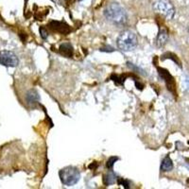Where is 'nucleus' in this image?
Segmentation results:
<instances>
[{
  "instance_id": "f257e3e1",
  "label": "nucleus",
  "mask_w": 189,
  "mask_h": 189,
  "mask_svg": "<svg viewBox=\"0 0 189 189\" xmlns=\"http://www.w3.org/2000/svg\"><path fill=\"white\" fill-rule=\"evenodd\" d=\"M104 15L110 22L117 26H123L127 23L128 15L125 9L117 3H111L104 9Z\"/></svg>"
},
{
  "instance_id": "f03ea898",
  "label": "nucleus",
  "mask_w": 189,
  "mask_h": 189,
  "mask_svg": "<svg viewBox=\"0 0 189 189\" xmlns=\"http://www.w3.org/2000/svg\"><path fill=\"white\" fill-rule=\"evenodd\" d=\"M117 46L122 51H132L137 46V36L133 31L131 30H124L118 36Z\"/></svg>"
},
{
  "instance_id": "7ed1b4c3",
  "label": "nucleus",
  "mask_w": 189,
  "mask_h": 189,
  "mask_svg": "<svg viewBox=\"0 0 189 189\" xmlns=\"http://www.w3.org/2000/svg\"><path fill=\"white\" fill-rule=\"evenodd\" d=\"M59 176L62 184L67 185V186L75 185L80 179V173L78 169L72 166H66V168L60 170Z\"/></svg>"
},
{
  "instance_id": "20e7f679",
  "label": "nucleus",
  "mask_w": 189,
  "mask_h": 189,
  "mask_svg": "<svg viewBox=\"0 0 189 189\" xmlns=\"http://www.w3.org/2000/svg\"><path fill=\"white\" fill-rule=\"evenodd\" d=\"M154 9L157 12L163 14L168 19H172L175 14V9L169 0H159L154 5Z\"/></svg>"
},
{
  "instance_id": "39448f33",
  "label": "nucleus",
  "mask_w": 189,
  "mask_h": 189,
  "mask_svg": "<svg viewBox=\"0 0 189 189\" xmlns=\"http://www.w3.org/2000/svg\"><path fill=\"white\" fill-rule=\"evenodd\" d=\"M19 64L18 57L9 50L0 51V64L6 67H16Z\"/></svg>"
},
{
  "instance_id": "423d86ee",
  "label": "nucleus",
  "mask_w": 189,
  "mask_h": 189,
  "mask_svg": "<svg viewBox=\"0 0 189 189\" xmlns=\"http://www.w3.org/2000/svg\"><path fill=\"white\" fill-rule=\"evenodd\" d=\"M48 26L52 30L56 31V32L64 34V35L71 31L70 27H69L66 23L62 22V21H51Z\"/></svg>"
},
{
  "instance_id": "0eeeda50",
  "label": "nucleus",
  "mask_w": 189,
  "mask_h": 189,
  "mask_svg": "<svg viewBox=\"0 0 189 189\" xmlns=\"http://www.w3.org/2000/svg\"><path fill=\"white\" fill-rule=\"evenodd\" d=\"M26 101L28 106L33 107L40 101V96L35 89L28 90L26 94Z\"/></svg>"
},
{
  "instance_id": "6e6552de",
  "label": "nucleus",
  "mask_w": 189,
  "mask_h": 189,
  "mask_svg": "<svg viewBox=\"0 0 189 189\" xmlns=\"http://www.w3.org/2000/svg\"><path fill=\"white\" fill-rule=\"evenodd\" d=\"M158 71H159V75L165 80L166 85H168L169 89L171 90V88L174 87V85H175L172 76L168 73V70H166V69H164V68H158Z\"/></svg>"
},
{
  "instance_id": "1a4fd4ad",
  "label": "nucleus",
  "mask_w": 189,
  "mask_h": 189,
  "mask_svg": "<svg viewBox=\"0 0 189 189\" xmlns=\"http://www.w3.org/2000/svg\"><path fill=\"white\" fill-rule=\"evenodd\" d=\"M168 39V30L166 29L165 27H161L158 33V36H157V40H156V44L157 46L162 47L166 45V41Z\"/></svg>"
},
{
  "instance_id": "9d476101",
  "label": "nucleus",
  "mask_w": 189,
  "mask_h": 189,
  "mask_svg": "<svg viewBox=\"0 0 189 189\" xmlns=\"http://www.w3.org/2000/svg\"><path fill=\"white\" fill-rule=\"evenodd\" d=\"M59 51L64 56L71 58L72 55H73V46H72L71 44H69V43L62 44L59 47Z\"/></svg>"
},
{
  "instance_id": "9b49d317",
  "label": "nucleus",
  "mask_w": 189,
  "mask_h": 189,
  "mask_svg": "<svg viewBox=\"0 0 189 189\" xmlns=\"http://www.w3.org/2000/svg\"><path fill=\"white\" fill-rule=\"evenodd\" d=\"M116 181H117V177H116V175L112 171V170H110L108 173H106L103 177V182L106 186L113 184Z\"/></svg>"
},
{
  "instance_id": "f8f14e48",
  "label": "nucleus",
  "mask_w": 189,
  "mask_h": 189,
  "mask_svg": "<svg viewBox=\"0 0 189 189\" xmlns=\"http://www.w3.org/2000/svg\"><path fill=\"white\" fill-rule=\"evenodd\" d=\"M172 169H173L172 160L170 159L169 156H166L162 162V165H161V170H162L163 172H168V171H171Z\"/></svg>"
},
{
  "instance_id": "ddd939ff",
  "label": "nucleus",
  "mask_w": 189,
  "mask_h": 189,
  "mask_svg": "<svg viewBox=\"0 0 189 189\" xmlns=\"http://www.w3.org/2000/svg\"><path fill=\"white\" fill-rule=\"evenodd\" d=\"M111 78L116 84H123V82H124V80H125V78L121 77V76H116V75L112 76Z\"/></svg>"
},
{
  "instance_id": "4468645a",
  "label": "nucleus",
  "mask_w": 189,
  "mask_h": 189,
  "mask_svg": "<svg viewBox=\"0 0 189 189\" xmlns=\"http://www.w3.org/2000/svg\"><path fill=\"white\" fill-rule=\"evenodd\" d=\"M117 160H119V159H118V157H111V158H110V159L108 160V162H107V164H106L107 168H108L109 169H112V168H113V165H115V163Z\"/></svg>"
},
{
  "instance_id": "2eb2a0df",
  "label": "nucleus",
  "mask_w": 189,
  "mask_h": 189,
  "mask_svg": "<svg viewBox=\"0 0 189 189\" xmlns=\"http://www.w3.org/2000/svg\"><path fill=\"white\" fill-rule=\"evenodd\" d=\"M117 182H118V184L123 185V186H124L125 188H129V187H130V182L127 181V180H125V179L117 178Z\"/></svg>"
},
{
  "instance_id": "dca6fc26",
  "label": "nucleus",
  "mask_w": 189,
  "mask_h": 189,
  "mask_svg": "<svg viewBox=\"0 0 189 189\" xmlns=\"http://www.w3.org/2000/svg\"><path fill=\"white\" fill-rule=\"evenodd\" d=\"M40 33H41V36H42L43 39H47V37H48V33H47V31L46 30L45 27H40Z\"/></svg>"
},
{
  "instance_id": "f3484780",
  "label": "nucleus",
  "mask_w": 189,
  "mask_h": 189,
  "mask_svg": "<svg viewBox=\"0 0 189 189\" xmlns=\"http://www.w3.org/2000/svg\"></svg>"
}]
</instances>
